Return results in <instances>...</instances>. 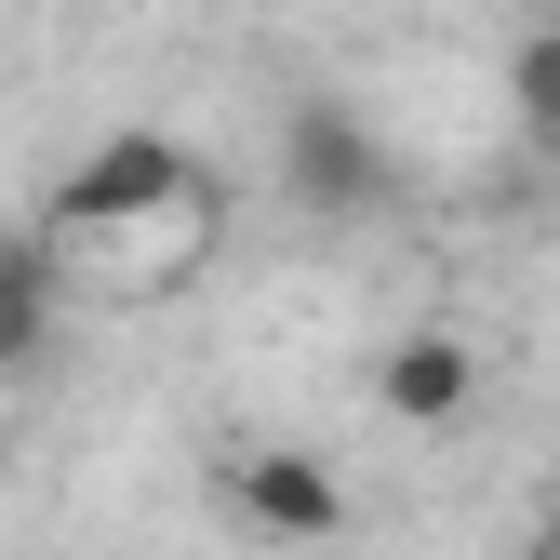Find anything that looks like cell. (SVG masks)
Wrapping results in <instances>:
<instances>
[{
    "mask_svg": "<svg viewBox=\"0 0 560 560\" xmlns=\"http://www.w3.org/2000/svg\"><path fill=\"white\" fill-rule=\"evenodd\" d=\"M40 254L67 267V294H174L214 254V174L174 133H107V148L54 187Z\"/></svg>",
    "mask_w": 560,
    "mask_h": 560,
    "instance_id": "obj_1",
    "label": "cell"
},
{
    "mask_svg": "<svg viewBox=\"0 0 560 560\" xmlns=\"http://www.w3.org/2000/svg\"><path fill=\"white\" fill-rule=\"evenodd\" d=\"M241 521L307 547V534H334V521H347V480H334L320 454H254V467H241Z\"/></svg>",
    "mask_w": 560,
    "mask_h": 560,
    "instance_id": "obj_4",
    "label": "cell"
},
{
    "mask_svg": "<svg viewBox=\"0 0 560 560\" xmlns=\"http://www.w3.org/2000/svg\"><path fill=\"white\" fill-rule=\"evenodd\" d=\"M508 94H521V133H534L547 161H560V27H534V40H521V67H508Z\"/></svg>",
    "mask_w": 560,
    "mask_h": 560,
    "instance_id": "obj_6",
    "label": "cell"
},
{
    "mask_svg": "<svg viewBox=\"0 0 560 560\" xmlns=\"http://www.w3.org/2000/svg\"><path fill=\"white\" fill-rule=\"evenodd\" d=\"M54 320H67V267L27 228V241H0V374H27L40 347H54Z\"/></svg>",
    "mask_w": 560,
    "mask_h": 560,
    "instance_id": "obj_5",
    "label": "cell"
},
{
    "mask_svg": "<svg viewBox=\"0 0 560 560\" xmlns=\"http://www.w3.org/2000/svg\"><path fill=\"white\" fill-rule=\"evenodd\" d=\"M280 187H294V214H320V228H361V214H387V133L361 120V107H334V94H307V107H280Z\"/></svg>",
    "mask_w": 560,
    "mask_h": 560,
    "instance_id": "obj_2",
    "label": "cell"
},
{
    "mask_svg": "<svg viewBox=\"0 0 560 560\" xmlns=\"http://www.w3.org/2000/svg\"><path fill=\"white\" fill-rule=\"evenodd\" d=\"M467 387H480L467 334H400L387 361H374V400L400 413V428H454V413H467Z\"/></svg>",
    "mask_w": 560,
    "mask_h": 560,
    "instance_id": "obj_3",
    "label": "cell"
}]
</instances>
